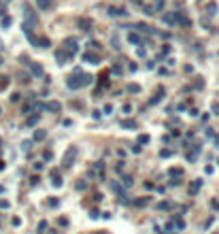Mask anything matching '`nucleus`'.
Here are the masks:
<instances>
[{
  "mask_svg": "<svg viewBox=\"0 0 219 234\" xmlns=\"http://www.w3.org/2000/svg\"><path fill=\"white\" fill-rule=\"evenodd\" d=\"M151 6H153V11H162V9L164 6H166V0H153V2H151Z\"/></svg>",
  "mask_w": 219,
  "mask_h": 234,
  "instance_id": "obj_23",
  "label": "nucleus"
},
{
  "mask_svg": "<svg viewBox=\"0 0 219 234\" xmlns=\"http://www.w3.org/2000/svg\"><path fill=\"white\" fill-rule=\"evenodd\" d=\"M113 73L115 75H121V66H113Z\"/></svg>",
  "mask_w": 219,
  "mask_h": 234,
  "instance_id": "obj_49",
  "label": "nucleus"
},
{
  "mask_svg": "<svg viewBox=\"0 0 219 234\" xmlns=\"http://www.w3.org/2000/svg\"><path fill=\"white\" fill-rule=\"evenodd\" d=\"M198 2H202V0H198Z\"/></svg>",
  "mask_w": 219,
  "mask_h": 234,
  "instance_id": "obj_53",
  "label": "nucleus"
},
{
  "mask_svg": "<svg viewBox=\"0 0 219 234\" xmlns=\"http://www.w3.org/2000/svg\"><path fill=\"white\" fill-rule=\"evenodd\" d=\"M143 151V145H138V143H136V145L132 147V153H141Z\"/></svg>",
  "mask_w": 219,
  "mask_h": 234,
  "instance_id": "obj_39",
  "label": "nucleus"
},
{
  "mask_svg": "<svg viewBox=\"0 0 219 234\" xmlns=\"http://www.w3.org/2000/svg\"><path fill=\"white\" fill-rule=\"evenodd\" d=\"M47 206H49V209H58V206H60V198L49 196V198H47Z\"/></svg>",
  "mask_w": 219,
  "mask_h": 234,
  "instance_id": "obj_21",
  "label": "nucleus"
},
{
  "mask_svg": "<svg viewBox=\"0 0 219 234\" xmlns=\"http://www.w3.org/2000/svg\"><path fill=\"white\" fill-rule=\"evenodd\" d=\"M39 119H41V115L36 113V115H32V117H28V119H26V126H36V123H39Z\"/></svg>",
  "mask_w": 219,
  "mask_h": 234,
  "instance_id": "obj_26",
  "label": "nucleus"
},
{
  "mask_svg": "<svg viewBox=\"0 0 219 234\" xmlns=\"http://www.w3.org/2000/svg\"><path fill=\"white\" fill-rule=\"evenodd\" d=\"M172 223H175V228H177V230H185V221L181 219L179 215H177V217H172Z\"/></svg>",
  "mask_w": 219,
  "mask_h": 234,
  "instance_id": "obj_24",
  "label": "nucleus"
},
{
  "mask_svg": "<svg viewBox=\"0 0 219 234\" xmlns=\"http://www.w3.org/2000/svg\"><path fill=\"white\" fill-rule=\"evenodd\" d=\"M96 170L102 175V173H104V162H96Z\"/></svg>",
  "mask_w": 219,
  "mask_h": 234,
  "instance_id": "obj_35",
  "label": "nucleus"
},
{
  "mask_svg": "<svg viewBox=\"0 0 219 234\" xmlns=\"http://www.w3.org/2000/svg\"><path fill=\"white\" fill-rule=\"evenodd\" d=\"M28 68H30V75L32 77H45V70L39 62H28Z\"/></svg>",
  "mask_w": 219,
  "mask_h": 234,
  "instance_id": "obj_4",
  "label": "nucleus"
},
{
  "mask_svg": "<svg viewBox=\"0 0 219 234\" xmlns=\"http://www.w3.org/2000/svg\"><path fill=\"white\" fill-rule=\"evenodd\" d=\"M213 113L219 115V102H213Z\"/></svg>",
  "mask_w": 219,
  "mask_h": 234,
  "instance_id": "obj_47",
  "label": "nucleus"
},
{
  "mask_svg": "<svg viewBox=\"0 0 219 234\" xmlns=\"http://www.w3.org/2000/svg\"><path fill=\"white\" fill-rule=\"evenodd\" d=\"M79 28L81 30H92V19H89V17H83V19H79Z\"/></svg>",
  "mask_w": 219,
  "mask_h": 234,
  "instance_id": "obj_15",
  "label": "nucleus"
},
{
  "mask_svg": "<svg viewBox=\"0 0 219 234\" xmlns=\"http://www.w3.org/2000/svg\"><path fill=\"white\" fill-rule=\"evenodd\" d=\"M11 223H13L15 228H17V226H19V223H21V219H19V217H13V219H11Z\"/></svg>",
  "mask_w": 219,
  "mask_h": 234,
  "instance_id": "obj_46",
  "label": "nucleus"
},
{
  "mask_svg": "<svg viewBox=\"0 0 219 234\" xmlns=\"http://www.w3.org/2000/svg\"><path fill=\"white\" fill-rule=\"evenodd\" d=\"M111 190H113L115 194H119L121 198H126V190H123V187L119 185V181H113V183H111Z\"/></svg>",
  "mask_w": 219,
  "mask_h": 234,
  "instance_id": "obj_16",
  "label": "nucleus"
},
{
  "mask_svg": "<svg viewBox=\"0 0 219 234\" xmlns=\"http://www.w3.org/2000/svg\"><path fill=\"white\" fill-rule=\"evenodd\" d=\"M6 26H11V17H2V28H6Z\"/></svg>",
  "mask_w": 219,
  "mask_h": 234,
  "instance_id": "obj_42",
  "label": "nucleus"
},
{
  "mask_svg": "<svg viewBox=\"0 0 219 234\" xmlns=\"http://www.w3.org/2000/svg\"><path fill=\"white\" fill-rule=\"evenodd\" d=\"M132 183H134V179L130 175H123V190H126V187H130Z\"/></svg>",
  "mask_w": 219,
  "mask_h": 234,
  "instance_id": "obj_27",
  "label": "nucleus"
},
{
  "mask_svg": "<svg viewBox=\"0 0 219 234\" xmlns=\"http://www.w3.org/2000/svg\"><path fill=\"white\" fill-rule=\"evenodd\" d=\"M211 206H213L215 211H219V202H217V200H211Z\"/></svg>",
  "mask_w": 219,
  "mask_h": 234,
  "instance_id": "obj_48",
  "label": "nucleus"
},
{
  "mask_svg": "<svg viewBox=\"0 0 219 234\" xmlns=\"http://www.w3.org/2000/svg\"><path fill=\"white\" fill-rule=\"evenodd\" d=\"M166 175L170 179H183V168H181V166H172V168H168Z\"/></svg>",
  "mask_w": 219,
  "mask_h": 234,
  "instance_id": "obj_8",
  "label": "nucleus"
},
{
  "mask_svg": "<svg viewBox=\"0 0 219 234\" xmlns=\"http://www.w3.org/2000/svg\"><path fill=\"white\" fill-rule=\"evenodd\" d=\"M149 200H151V198L141 196V198H136V200H132V204H134V206H145V204H149Z\"/></svg>",
  "mask_w": 219,
  "mask_h": 234,
  "instance_id": "obj_22",
  "label": "nucleus"
},
{
  "mask_svg": "<svg viewBox=\"0 0 219 234\" xmlns=\"http://www.w3.org/2000/svg\"><path fill=\"white\" fill-rule=\"evenodd\" d=\"M2 168H4V162H2V160H0V170H2Z\"/></svg>",
  "mask_w": 219,
  "mask_h": 234,
  "instance_id": "obj_51",
  "label": "nucleus"
},
{
  "mask_svg": "<svg viewBox=\"0 0 219 234\" xmlns=\"http://www.w3.org/2000/svg\"><path fill=\"white\" fill-rule=\"evenodd\" d=\"M0 64H2V60H0Z\"/></svg>",
  "mask_w": 219,
  "mask_h": 234,
  "instance_id": "obj_54",
  "label": "nucleus"
},
{
  "mask_svg": "<svg viewBox=\"0 0 219 234\" xmlns=\"http://www.w3.org/2000/svg\"><path fill=\"white\" fill-rule=\"evenodd\" d=\"M215 234H217V232H215Z\"/></svg>",
  "mask_w": 219,
  "mask_h": 234,
  "instance_id": "obj_56",
  "label": "nucleus"
},
{
  "mask_svg": "<svg viewBox=\"0 0 219 234\" xmlns=\"http://www.w3.org/2000/svg\"><path fill=\"white\" fill-rule=\"evenodd\" d=\"M43 230H47V221H45V219L39 223V232H43Z\"/></svg>",
  "mask_w": 219,
  "mask_h": 234,
  "instance_id": "obj_44",
  "label": "nucleus"
},
{
  "mask_svg": "<svg viewBox=\"0 0 219 234\" xmlns=\"http://www.w3.org/2000/svg\"><path fill=\"white\" fill-rule=\"evenodd\" d=\"M108 15H111V17H123V15H126V11H123L121 6H117V9H115V6H111V9H108Z\"/></svg>",
  "mask_w": 219,
  "mask_h": 234,
  "instance_id": "obj_17",
  "label": "nucleus"
},
{
  "mask_svg": "<svg viewBox=\"0 0 219 234\" xmlns=\"http://www.w3.org/2000/svg\"><path fill=\"white\" fill-rule=\"evenodd\" d=\"M158 209H160V211H170V209H175V202L162 200V202H158Z\"/></svg>",
  "mask_w": 219,
  "mask_h": 234,
  "instance_id": "obj_19",
  "label": "nucleus"
},
{
  "mask_svg": "<svg viewBox=\"0 0 219 234\" xmlns=\"http://www.w3.org/2000/svg\"><path fill=\"white\" fill-rule=\"evenodd\" d=\"M136 30H138V32H147L149 26H147V24H136ZM149 32H151V30H149Z\"/></svg>",
  "mask_w": 219,
  "mask_h": 234,
  "instance_id": "obj_32",
  "label": "nucleus"
},
{
  "mask_svg": "<svg viewBox=\"0 0 219 234\" xmlns=\"http://www.w3.org/2000/svg\"><path fill=\"white\" fill-rule=\"evenodd\" d=\"M47 138V130H34V134H32V141H36V143H41V141H45Z\"/></svg>",
  "mask_w": 219,
  "mask_h": 234,
  "instance_id": "obj_12",
  "label": "nucleus"
},
{
  "mask_svg": "<svg viewBox=\"0 0 219 234\" xmlns=\"http://www.w3.org/2000/svg\"><path fill=\"white\" fill-rule=\"evenodd\" d=\"M87 47H89V49H100V43H98V41H89Z\"/></svg>",
  "mask_w": 219,
  "mask_h": 234,
  "instance_id": "obj_34",
  "label": "nucleus"
},
{
  "mask_svg": "<svg viewBox=\"0 0 219 234\" xmlns=\"http://www.w3.org/2000/svg\"><path fill=\"white\" fill-rule=\"evenodd\" d=\"M66 85H68V89H81V87H83V73H81V75H70L68 81H66Z\"/></svg>",
  "mask_w": 219,
  "mask_h": 234,
  "instance_id": "obj_3",
  "label": "nucleus"
},
{
  "mask_svg": "<svg viewBox=\"0 0 219 234\" xmlns=\"http://www.w3.org/2000/svg\"><path fill=\"white\" fill-rule=\"evenodd\" d=\"M0 143H2V141H0Z\"/></svg>",
  "mask_w": 219,
  "mask_h": 234,
  "instance_id": "obj_55",
  "label": "nucleus"
},
{
  "mask_svg": "<svg viewBox=\"0 0 219 234\" xmlns=\"http://www.w3.org/2000/svg\"><path fill=\"white\" fill-rule=\"evenodd\" d=\"M145 143H149V134H141L138 136V145H145Z\"/></svg>",
  "mask_w": 219,
  "mask_h": 234,
  "instance_id": "obj_33",
  "label": "nucleus"
},
{
  "mask_svg": "<svg viewBox=\"0 0 219 234\" xmlns=\"http://www.w3.org/2000/svg\"><path fill=\"white\" fill-rule=\"evenodd\" d=\"M128 43H130V45H136V47H141V45H143L145 41H143L136 32H130V34H128Z\"/></svg>",
  "mask_w": 219,
  "mask_h": 234,
  "instance_id": "obj_9",
  "label": "nucleus"
},
{
  "mask_svg": "<svg viewBox=\"0 0 219 234\" xmlns=\"http://www.w3.org/2000/svg\"><path fill=\"white\" fill-rule=\"evenodd\" d=\"M164 94H166V92H164V87H158V92H156V96H153L151 100H149V104H151V106H153V104H158L162 98H164Z\"/></svg>",
  "mask_w": 219,
  "mask_h": 234,
  "instance_id": "obj_14",
  "label": "nucleus"
},
{
  "mask_svg": "<svg viewBox=\"0 0 219 234\" xmlns=\"http://www.w3.org/2000/svg\"><path fill=\"white\" fill-rule=\"evenodd\" d=\"M160 156H162V158H170V156H172V151H170V149H162V151H160Z\"/></svg>",
  "mask_w": 219,
  "mask_h": 234,
  "instance_id": "obj_37",
  "label": "nucleus"
},
{
  "mask_svg": "<svg viewBox=\"0 0 219 234\" xmlns=\"http://www.w3.org/2000/svg\"><path fill=\"white\" fill-rule=\"evenodd\" d=\"M0 209H9V200H2V198H0Z\"/></svg>",
  "mask_w": 219,
  "mask_h": 234,
  "instance_id": "obj_45",
  "label": "nucleus"
},
{
  "mask_svg": "<svg viewBox=\"0 0 219 234\" xmlns=\"http://www.w3.org/2000/svg\"><path fill=\"white\" fill-rule=\"evenodd\" d=\"M9 87V77H0V92Z\"/></svg>",
  "mask_w": 219,
  "mask_h": 234,
  "instance_id": "obj_29",
  "label": "nucleus"
},
{
  "mask_svg": "<svg viewBox=\"0 0 219 234\" xmlns=\"http://www.w3.org/2000/svg\"><path fill=\"white\" fill-rule=\"evenodd\" d=\"M26 17H28V19H30L32 24H36V15H34V13L30 11V9H26Z\"/></svg>",
  "mask_w": 219,
  "mask_h": 234,
  "instance_id": "obj_31",
  "label": "nucleus"
},
{
  "mask_svg": "<svg viewBox=\"0 0 219 234\" xmlns=\"http://www.w3.org/2000/svg\"><path fill=\"white\" fill-rule=\"evenodd\" d=\"M72 58H75V53H70L68 49H64V47L56 51V60H58V64H68Z\"/></svg>",
  "mask_w": 219,
  "mask_h": 234,
  "instance_id": "obj_2",
  "label": "nucleus"
},
{
  "mask_svg": "<svg viewBox=\"0 0 219 234\" xmlns=\"http://www.w3.org/2000/svg\"><path fill=\"white\" fill-rule=\"evenodd\" d=\"M77 156H79V147H75V145H72V147H68L66 151H64V156H62V166H72V164H75V160H77Z\"/></svg>",
  "mask_w": 219,
  "mask_h": 234,
  "instance_id": "obj_1",
  "label": "nucleus"
},
{
  "mask_svg": "<svg viewBox=\"0 0 219 234\" xmlns=\"http://www.w3.org/2000/svg\"><path fill=\"white\" fill-rule=\"evenodd\" d=\"M177 24H179V26H183V28H189V26H191L189 17H187V15H181V13H177Z\"/></svg>",
  "mask_w": 219,
  "mask_h": 234,
  "instance_id": "obj_13",
  "label": "nucleus"
},
{
  "mask_svg": "<svg viewBox=\"0 0 219 234\" xmlns=\"http://www.w3.org/2000/svg\"><path fill=\"white\" fill-rule=\"evenodd\" d=\"M19 100H21V94H13V96H11V102H15V104H17Z\"/></svg>",
  "mask_w": 219,
  "mask_h": 234,
  "instance_id": "obj_40",
  "label": "nucleus"
},
{
  "mask_svg": "<svg viewBox=\"0 0 219 234\" xmlns=\"http://www.w3.org/2000/svg\"><path fill=\"white\" fill-rule=\"evenodd\" d=\"M36 4H39V9H43V11H47V9H51V0H36Z\"/></svg>",
  "mask_w": 219,
  "mask_h": 234,
  "instance_id": "obj_25",
  "label": "nucleus"
},
{
  "mask_svg": "<svg viewBox=\"0 0 219 234\" xmlns=\"http://www.w3.org/2000/svg\"><path fill=\"white\" fill-rule=\"evenodd\" d=\"M121 128H126V130H136V128H138V123H136L134 119H123V121H121Z\"/></svg>",
  "mask_w": 219,
  "mask_h": 234,
  "instance_id": "obj_18",
  "label": "nucleus"
},
{
  "mask_svg": "<svg viewBox=\"0 0 219 234\" xmlns=\"http://www.w3.org/2000/svg\"><path fill=\"white\" fill-rule=\"evenodd\" d=\"M43 109L49 111V113H60V111H62V104H60L58 100H49V102L43 104Z\"/></svg>",
  "mask_w": 219,
  "mask_h": 234,
  "instance_id": "obj_6",
  "label": "nucleus"
},
{
  "mask_svg": "<svg viewBox=\"0 0 219 234\" xmlns=\"http://www.w3.org/2000/svg\"><path fill=\"white\" fill-rule=\"evenodd\" d=\"M51 183L56 185V187H62V175H60V170H58V168H53V170H51Z\"/></svg>",
  "mask_w": 219,
  "mask_h": 234,
  "instance_id": "obj_10",
  "label": "nucleus"
},
{
  "mask_svg": "<svg viewBox=\"0 0 219 234\" xmlns=\"http://www.w3.org/2000/svg\"><path fill=\"white\" fill-rule=\"evenodd\" d=\"M83 60L89 62V64H100V58L96 56V53H92V51H85L83 53Z\"/></svg>",
  "mask_w": 219,
  "mask_h": 234,
  "instance_id": "obj_11",
  "label": "nucleus"
},
{
  "mask_svg": "<svg viewBox=\"0 0 219 234\" xmlns=\"http://www.w3.org/2000/svg\"><path fill=\"white\" fill-rule=\"evenodd\" d=\"M145 15H156V11H153V6H151V4L145 6Z\"/></svg>",
  "mask_w": 219,
  "mask_h": 234,
  "instance_id": "obj_36",
  "label": "nucleus"
},
{
  "mask_svg": "<svg viewBox=\"0 0 219 234\" xmlns=\"http://www.w3.org/2000/svg\"><path fill=\"white\" fill-rule=\"evenodd\" d=\"M43 158H45V160H47V162H49V160L53 158V153H51V151H49V149H45V151H43Z\"/></svg>",
  "mask_w": 219,
  "mask_h": 234,
  "instance_id": "obj_38",
  "label": "nucleus"
},
{
  "mask_svg": "<svg viewBox=\"0 0 219 234\" xmlns=\"http://www.w3.org/2000/svg\"><path fill=\"white\" fill-rule=\"evenodd\" d=\"M200 187H202V179H194L189 185H187V192H189V196H196L198 192H200Z\"/></svg>",
  "mask_w": 219,
  "mask_h": 234,
  "instance_id": "obj_7",
  "label": "nucleus"
},
{
  "mask_svg": "<svg viewBox=\"0 0 219 234\" xmlns=\"http://www.w3.org/2000/svg\"><path fill=\"white\" fill-rule=\"evenodd\" d=\"M62 45H64V49H68L70 53H77V49H79V43H77V39H75V36H68V39L64 41Z\"/></svg>",
  "mask_w": 219,
  "mask_h": 234,
  "instance_id": "obj_5",
  "label": "nucleus"
},
{
  "mask_svg": "<svg viewBox=\"0 0 219 234\" xmlns=\"http://www.w3.org/2000/svg\"><path fill=\"white\" fill-rule=\"evenodd\" d=\"M128 89H130V94H138V92H141V85H138V83H132Z\"/></svg>",
  "mask_w": 219,
  "mask_h": 234,
  "instance_id": "obj_30",
  "label": "nucleus"
},
{
  "mask_svg": "<svg viewBox=\"0 0 219 234\" xmlns=\"http://www.w3.org/2000/svg\"><path fill=\"white\" fill-rule=\"evenodd\" d=\"M200 147H202V145H194V151H187V160L189 162H196V156H198V151H200Z\"/></svg>",
  "mask_w": 219,
  "mask_h": 234,
  "instance_id": "obj_20",
  "label": "nucleus"
},
{
  "mask_svg": "<svg viewBox=\"0 0 219 234\" xmlns=\"http://www.w3.org/2000/svg\"><path fill=\"white\" fill-rule=\"evenodd\" d=\"M75 187H77V190H79V192H81V190H87V181H83V179H79V181H77V185H75Z\"/></svg>",
  "mask_w": 219,
  "mask_h": 234,
  "instance_id": "obj_28",
  "label": "nucleus"
},
{
  "mask_svg": "<svg viewBox=\"0 0 219 234\" xmlns=\"http://www.w3.org/2000/svg\"><path fill=\"white\" fill-rule=\"evenodd\" d=\"M0 115H2V109H0Z\"/></svg>",
  "mask_w": 219,
  "mask_h": 234,
  "instance_id": "obj_52",
  "label": "nucleus"
},
{
  "mask_svg": "<svg viewBox=\"0 0 219 234\" xmlns=\"http://www.w3.org/2000/svg\"><path fill=\"white\" fill-rule=\"evenodd\" d=\"M58 223H60V226H64V228H66V226H68V219H66V217H60V219H58Z\"/></svg>",
  "mask_w": 219,
  "mask_h": 234,
  "instance_id": "obj_43",
  "label": "nucleus"
},
{
  "mask_svg": "<svg viewBox=\"0 0 219 234\" xmlns=\"http://www.w3.org/2000/svg\"><path fill=\"white\" fill-rule=\"evenodd\" d=\"M168 53H170V45H164V47H162V56H168Z\"/></svg>",
  "mask_w": 219,
  "mask_h": 234,
  "instance_id": "obj_41",
  "label": "nucleus"
},
{
  "mask_svg": "<svg viewBox=\"0 0 219 234\" xmlns=\"http://www.w3.org/2000/svg\"><path fill=\"white\" fill-rule=\"evenodd\" d=\"M215 147L219 149V136H215Z\"/></svg>",
  "mask_w": 219,
  "mask_h": 234,
  "instance_id": "obj_50",
  "label": "nucleus"
}]
</instances>
